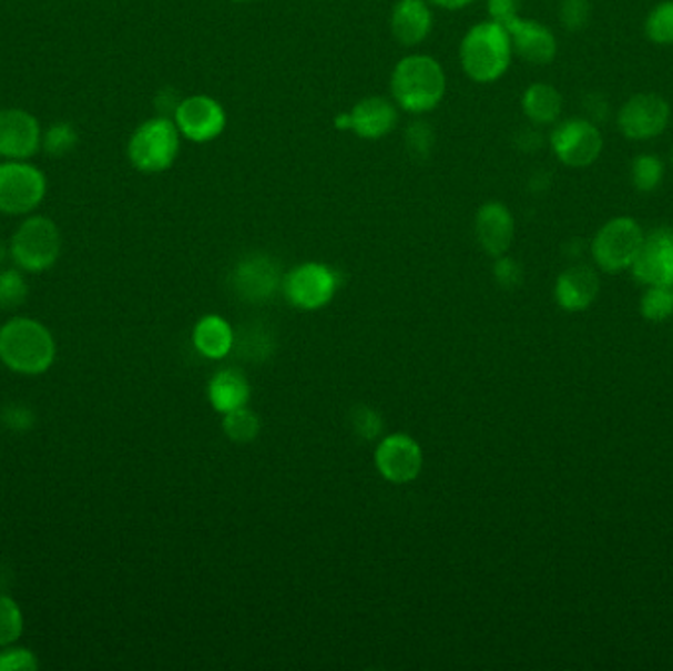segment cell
<instances>
[{
	"instance_id": "cell-1",
	"label": "cell",
	"mask_w": 673,
	"mask_h": 671,
	"mask_svg": "<svg viewBox=\"0 0 673 671\" xmlns=\"http://www.w3.org/2000/svg\"><path fill=\"white\" fill-rule=\"evenodd\" d=\"M55 358V340L44 323L14 317L0 327V360L18 375H42Z\"/></svg>"
},
{
	"instance_id": "cell-2",
	"label": "cell",
	"mask_w": 673,
	"mask_h": 671,
	"mask_svg": "<svg viewBox=\"0 0 673 671\" xmlns=\"http://www.w3.org/2000/svg\"><path fill=\"white\" fill-rule=\"evenodd\" d=\"M394 101L408 113L434 111L446 95L447 79L438 60L429 55H408L392 71Z\"/></svg>"
},
{
	"instance_id": "cell-3",
	"label": "cell",
	"mask_w": 673,
	"mask_h": 671,
	"mask_svg": "<svg viewBox=\"0 0 673 671\" xmlns=\"http://www.w3.org/2000/svg\"><path fill=\"white\" fill-rule=\"evenodd\" d=\"M512 42L507 28L489 20L472 27L461 42V65L477 83H492L507 73Z\"/></svg>"
},
{
	"instance_id": "cell-4",
	"label": "cell",
	"mask_w": 673,
	"mask_h": 671,
	"mask_svg": "<svg viewBox=\"0 0 673 671\" xmlns=\"http://www.w3.org/2000/svg\"><path fill=\"white\" fill-rule=\"evenodd\" d=\"M180 152V131L174 121L157 116L141 124L129 142V160L144 174H157L172 166Z\"/></svg>"
},
{
	"instance_id": "cell-5",
	"label": "cell",
	"mask_w": 673,
	"mask_h": 671,
	"mask_svg": "<svg viewBox=\"0 0 673 671\" xmlns=\"http://www.w3.org/2000/svg\"><path fill=\"white\" fill-rule=\"evenodd\" d=\"M62 253V235L52 218L30 217L18 227L10 243V256L27 272L52 268Z\"/></svg>"
},
{
	"instance_id": "cell-6",
	"label": "cell",
	"mask_w": 673,
	"mask_h": 671,
	"mask_svg": "<svg viewBox=\"0 0 673 671\" xmlns=\"http://www.w3.org/2000/svg\"><path fill=\"white\" fill-rule=\"evenodd\" d=\"M644 243V231L632 217L611 218L593 241V258L604 272L630 268Z\"/></svg>"
},
{
	"instance_id": "cell-7",
	"label": "cell",
	"mask_w": 673,
	"mask_h": 671,
	"mask_svg": "<svg viewBox=\"0 0 673 671\" xmlns=\"http://www.w3.org/2000/svg\"><path fill=\"white\" fill-rule=\"evenodd\" d=\"M45 197V177L38 167L22 160L0 164V211L27 215Z\"/></svg>"
},
{
	"instance_id": "cell-8",
	"label": "cell",
	"mask_w": 673,
	"mask_h": 671,
	"mask_svg": "<svg viewBox=\"0 0 673 671\" xmlns=\"http://www.w3.org/2000/svg\"><path fill=\"white\" fill-rule=\"evenodd\" d=\"M551 150L561 164L587 167L595 164L603 152V134L589 119H569L553 129Z\"/></svg>"
},
{
	"instance_id": "cell-9",
	"label": "cell",
	"mask_w": 673,
	"mask_h": 671,
	"mask_svg": "<svg viewBox=\"0 0 673 671\" xmlns=\"http://www.w3.org/2000/svg\"><path fill=\"white\" fill-rule=\"evenodd\" d=\"M282 286L289 304L312 312L332 302L335 289L339 288V272L327 264L306 262L289 272Z\"/></svg>"
},
{
	"instance_id": "cell-10",
	"label": "cell",
	"mask_w": 673,
	"mask_h": 671,
	"mask_svg": "<svg viewBox=\"0 0 673 671\" xmlns=\"http://www.w3.org/2000/svg\"><path fill=\"white\" fill-rule=\"evenodd\" d=\"M672 106L657 93H636L621 106L616 126L629 140H652L667 129Z\"/></svg>"
},
{
	"instance_id": "cell-11",
	"label": "cell",
	"mask_w": 673,
	"mask_h": 671,
	"mask_svg": "<svg viewBox=\"0 0 673 671\" xmlns=\"http://www.w3.org/2000/svg\"><path fill=\"white\" fill-rule=\"evenodd\" d=\"M281 264L266 254H248L233 271V289L236 296L251 304H264L281 288Z\"/></svg>"
},
{
	"instance_id": "cell-12",
	"label": "cell",
	"mask_w": 673,
	"mask_h": 671,
	"mask_svg": "<svg viewBox=\"0 0 673 671\" xmlns=\"http://www.w3.org/2000/svg\"><path fill=\"white\" fill-rule=\"evenodd\" d=\"M174 122L180 134L192 142H211L225 131V109L207 95L187 96L174 111Z\"/></svg>"
},
{
	"instance_id": "cell-13",
	"label": "cell",
	"mask_w": 673,
	"mask_h": 671,
	"mask_svg": "<svg viewBox=\"0 0 673 671\" xmlns=\"http://www.w3.org/2000/svg\"><path fill=\"white\" fill-rule=\"evenodd\" d=\"M630 268L644 284L673 286V231L656 228L644 236L639 256Z\"/></svg>"
},
{
	"instance_id": "cell-14",
	"label": "cell",
	"mask_w": 673,
	"mask_h": 671,
	"mask_svg": "<svg viewBox=\"0 0 673 671\" xmlns=\"http://www.w3.org/2000/svg\"><path fill=\"white\" fill-rule=\"evenodd\" d=\"M421 462H424V455H421L420 445L404 434L386 437L376 449L378 471L386 480L396 482V485H404V482L416 479L420 475Z\"/></svg>"
},
{
	"instance_id": "cell-15",
	"label": "cell",
	"mask_w": 673,
	"mask_h": 671,
	"mask_svg": "<svg viewBox=\"0 0 673 671\" xmlns=\"http://www.w3.org/2000/svg\"><path fill=\"white\" fill-rule=\"evenodd\" d=\"M42 144L40 124L22 109L0 111V156L27 160L34 156Z\"/></svg>"
},
{
	"instance_id": "cell-16",
	"label": "cell",
	"mask_w": 673,
	"mask_h": 671,
	"mask_svg": "<svg viewBox=\"0 0 673 671\" xmlns=\"http://www.w3.org/2000/svg\"><path fill=\"white\" fill-rule=\"evenodd\" d=\"M398 121V113L392 103L383 96H367L353 106L350 113H345L335 121L337 129L353 131L360 139H383L392 132Z\"/></svg>"
},
{
	"instance_id": "cell-17",
	"label": "cell",
	"mask_w": 673,
	"mask_h": 671,
	"mask_svg": "<svg viewBox=\"0 0 673 671\" xmlns=\"http://www.w3.org/2000/svg\"><path fill=\"white\" fill-rule=\"evenodd\" d=\"M512 42V52L532 65H548L558 53V40L550 28L533 20L512 18L504 24Z\"/></svg>"
},
{
	"instance_id": "cell-18",
	"label": "cell",
	"mask_w": 673,
	"mask_h": 671,
	"mask_svg": "<svg viewBox=\"0 0 673 671\" xmlns=\"http://www.w3.org/2000/svg\"><path fill=\"white\" fill-rule=\"evenodd\" d=\"M475 231L482 248L490 256H502L514 238V217L507 205H502L499 201H490L477 213Z\"/></svg>"
},
{
	"instance_id": "cell-19",
	"label": "cell",
	"mask_w": 673,
	"mask_h": 671,
	"mask_svg": "<svg viewBox=\"0 0 673 671\" xmlns=\"http://www.w3.org/2000/svg\"><path fill=\"white\" fill-rule=\"evenodd\" d=\"M434 17L424 0H400L392 10V34L400 44L418 45L428 38Z\"/></svg>"
},
{
	"instance_id": "cell-20",
	"label": "cell",
	"mask_w": 673,
	"mask_h": 671,
	"mask_svg": "<svg viewBox=\"0 0 673 671\" xmlns=\"http://www.w3.org/2000/svg\"><path fill=\"white\" fill-rule=\"evenodd\" d=\"M599 294V276L589 266H573L563 272L555 284L558 304L568 312H579L593 304Z\"/></svg>"
},
{
	"instance_id": "cell-21",
	"label": "cell",
	"mask_w": 673,
	"mask_h": 671,
	"mask_svg": "<svg viewBox=\"0 0 673 671\" xmlns=\"http://www.w3.org/2000/svg\"><path fill=\"white\" fill-rule=\"evenodd\" d=\"M193 343L203 357L223 358L227 357L228 350L233 349L235 333L228 327L225 319H221L220 315H207L195 325Z\"/></svg>"
},
{
	"instance_id": "cell-22",
	"label": "cell",
	"mask_w": 673,
	"mask_h": 671,
	"mask_svg": "<svg viewBox=\"0 0 673 671\" xmlns=\"http://www.w3.org/2000/svg\"><path fill=\"white\" fill-rule=\"evenodd\" d=\"M248 396H251L248 380L233 368L221 370L213 376V380L210 383L211 404L215 410L223 411V414L243 408L248 401Z\"/></svg>"
},
{
	"instance_id": "cell-23",
	"label": "cell",
	"mask_w": 673,
	"mask_h": 671,
	"mask_svg": "<svg viewBox=\"0 0 673 671\" xmlns=\"http://www.w3.org/2000/svg\"><path fill=\"white\" fill-rule=\"evenodd\" d=\"M522 111L533 124H553L563 111V96L548 83H533L522 95Z\"/></svg>"
},
{
	"instance_id": "cell-24",
	"label": "cell",
	"mask_w": 673,
	"mask_h": 671,
	"mask_svg": "<svg viewBox=\"0 0 673 671\" xmlns=\"http://www.w3.org/2000/svg\"><path fill=\"white\" fill-rule=\"evenodd\" d=\"M236 355L246 363H264L276 350V337L263 322L246 323L235 337Z\"/></svg>"
},
{
	"instance_id": "cell-25",
	"label": "cell",
	"mask_w": 673,
	"mask_h": 671,
	"mask_svg": "<svg viewBox=\"0 0 673 671\" xmlns=\"http://www.w3.org/2000/svg\"><path fill=\"white\" fill-rule=\"evenodd\" d=\"M664 162L654 154H640L630 166L632 183L642 193L656 192L664 180Z\"/></svg>"
},
{
	"instance_id": "cell-26",
	"label": "cell",
	"mask_w": 673,
	"mask_h": 671,
	"mask_svg": "<svg viewBox=\"0 0 673 671\" xmlns=\"http://www.w3.org/2000/svg\"><path fill=\"white\" fill-rule=\"evenodd\" d=\"M223 429L228 439H233L236 444H248L256 439L261 431V418L243 406V408H236V410L225 414Z\"/></svg>"
},
{
	"instance_id": "cell-27",
	"label": "cell",
	"mask_w": 673,
	"mask_h": 671,
	"mask_svg": "<svg viewBox=\"0 0 673 671\" xmlns=\"http://www.w3.org/2000/svg\"><path fill=\"white\" fill-rule=\"evenodd\" d=\"M24 632V617L18 602L9 594L0 593V648H9Z\"/></svg>"
},
{
	"instance_id": "cell-28",
	"label": "cell",
	"mask_w": 673,
	"mask_h": 671,
	"mask_svg": "<svg viewBox=\"0 0 673 671\" xmlns=\"http://www.w3.org/2000/svg\"><path fill=\"white\" fill-rule=\"evenodd\" d=\"M647 40L660 45H673V0L660 2L656 9L647 14L644 24Z\"/></svg>"
},
{
	"instance_id": "cell-29",
	"label": "cell",
	"mask_w": 673,
	"mask_h": 671,
	"mask_svg": "<svg viewBox=\"0 0 673 671\" xmlns=\"http://www.w3.org/2000/svg\"><path fill=\"white\" fill-rule=\"evenodd\" d=\"M640 309L652 322L670 317L673 314V286H652L642 297Z\"/></svg>"
},
{
	"instance_id": "cell-30",
	"label": "cell",
	"mask_w": 673,
	"mask_h": 671,
	"mask_svg": "<svg viewBox=\"0 0 673 671\" xmlns=\"http://www.w3.org/2000/svg\"><path fill=\"white\" fill-rule=\"evenodd\" d=\"M28 284L18 271L0 272V307L17 309L27 302Z\"/></svg>"
},
{
	"instance_id": "cell-31",
	"label": "cell",
	"mask_w": 673,
	"mask_h": 671,
	"mask_svg": "<svg viewBox=\"0 0 673 671\" xmlns=\"http://www.w3.org/2000/svg\"><path fill=\"white\" fill-rule=\"evenodd\" d=\"M45 152L52 156H63L78 144V132L68 122H55L42 136Z\"/></svg>"
},
{
	"instance_id": "cell-32",
	"label": "cell",
	"mask_w": 673,
	"mask_h": 671,
	"mask_svg": "<svg viewBox=\"0 0 673 671\" xmlns=\"http://www.w3.org/2000/svg\"><path fill=\"white\" fill-rule=\"evenodd\" d=\"M350 424L360 439L373 441L383 431V418L368 406H357L350 414Z\"/></svg>"
},
{
	"instance_id": "cell-33",
	"label": "cell",
	"mask_w": 673,
	"mask_h": 671,
	"mask_svg": "<svg viewBox=\"0 0 673 671\" xmlns=\"http://www.w3.org/2000/svg\"><path fill=\"white\" fill-rule=\"evenodd\" d=\"M561 24L578 32L581 28L587 27L589 18H591V7L587 0H563L560 9Z\"/></svg>"
},
{
	"instance_id": "cell-34",
	"label": "cell",
	"mask_w": 673,
	"mask_h": 671,
	"mask_svg": "<svg viewBox=\"0 0 673 671\" xmlns=\"http://www.w3.org/2000/svg\"><path fill=\"white\" fill-rule=\"evenodd\" d=\"M40 668L38 658L24 648H7L0 654V671H35Z\"/></svg>"
},
{
	"instance_id": "cell-35",
	"label": "cell",
	"mask_w": 673,
	"mask_h": 671,
	"mask_svg": "<svg viewBox=\"0 0 673 671\" xmlns=\"http://www.w3.org/2000/svg\"><path fill=\"white\" fill-rule=\"evenodd\" d=\"M2 424L12 431H27L35 424V414L22 404H9L0 414Z\"/></svg>"
},
{
	"instance_id": "cell-36",
	"label": "cell",
	"mask_w": 673,
	"mask_h": 671,
	"mask_svg": "<svg viewBox=\"0 0 673 671\" xmlns=\"http://www.w3.org/2000/svg\"><path fill=\"white\" fill-rule=\"evenodd\" d=\"M494 276L502 288H514L522 279V268L512 258H500L494 266Z\"/></svg>"
},
{
	"instance_id": "cell-37",
	"label": "cell",
	"mask_w": 673,
	"mask_h": 671,
	"mask_svg": "<svg viewBox=\"0 0 673 671\" xmlns=\"http://www.w3.org/2000/svg\"><path fill=\"white\" fill-rule=\"evenodd\" d=\"M487 9H489L490 20H494V22L504 27L512 18L518 17L520 0H489Z\"/></svg>"
},
{
	"instance_id": "cell-38",
	"label": "cell",
	"mask_w": 673,
	"mask_h": 671,
	"mask_svg": "<svg viewBox=\"0 0 673 671\" xmlns=\"http://www.w3.org/2000/svg\"><path fill=\"white\" fill-rule=\"evenodd\" d=\"M408 144L410 149H416V154H426L431 144V134H429L426 124H414L408 132Z\"/></svg>"
},
{
	"instance_id": "cell-39",
	"label": "cell",
	"mask_w": 673,
	"mask_h": 671,
	"mask_svg": "<svg viewBox=\"0 0 673 671\" xmlns=\"http://www.w3.org/2000/svg\"><path fill=\"white\" fill-rule=\"evenodd\" d=\"M429 2H431V4H436V7H439V9L457 10L469 7V4L475 2V0H429Z\"/></svg>"
},
{
	"instance_id": "cell-40",
	"label": "cell",
	"mask_w": 673,
	"mask_h": 671,
	"mask_svg": "<svg viewBox=\"0 0 673 671\" xmlns=\"http://www.w3.org/2000/svg\"><path fill=\"white\" fill-rule=\"evenodd\" d=\"M7 256H9V251H7V246H4V243H0V264L7 261Z\"/></svg>"
},
{
	"instance_id": "cell-41",
	"label": "cell",
	"mask_w": 673,
	"mask_h": 671,
	"mask_svg": "<svg viewBox=\"0 0 673 671\" xmlns=\"http://www.w3.org/2000/svg\"><path fill=\"white\" fill-rule=\"evenodd\" d=\"M236 2H251V0H236Z\"/></svg>"
},
{
	"instance_id": "cell-42",
	"label": "cell",
	"mask_w": 673,
	"mask_h": 671,
	"mask_svg": "<svg viewBox=\"0 0 673 671\" xmlns=\"http://www.w3.org/2000/svg\"><path fill=\"white\" fill-rule=\"evenodd\" d=\"M672 160H673V150H672Z\"/></svg>"
}]
</instances>
